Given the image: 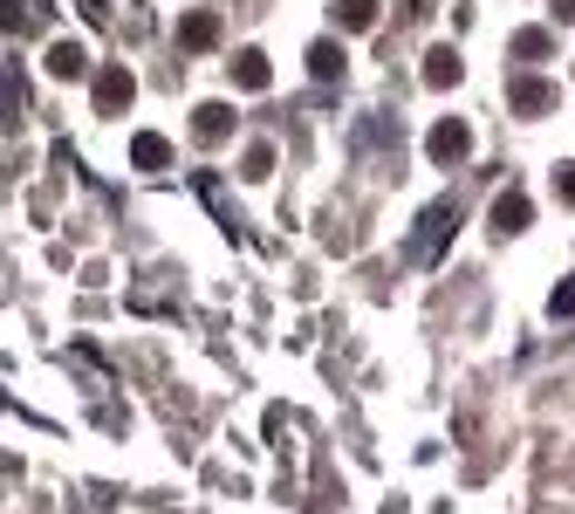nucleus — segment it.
<instances>
[{"mask_svg":"<svg viewBox=\"0 0 575 514\" xmlns=\"http://www.w3.org/2000/svg\"><path fill=\"white\" fill-rule=\"evenodd\" d=\"M452 226H460V200H432L425 206V220H418V233H411V261H438V241H445V233Z\"/></svg>","mask_w":575,"mask_h":514,"instance_id":"1","label":"nucleus"},{"mask_svg":"<svg viewBox=\"0 0 575 514\" xmlns=\"http://www.w3.org/2000/svg\"><path fill=\"white\" fill-rule=\"evenodd\" d=\"M425 151H432V165H460V158L473 151V131L460 124V117H438L432 138H425Z\"/></svg>","mask_w":575,"mask_h":514,"instance_id":"2","label":"nucleus"},{"mask_svg":"<svg viewBox=\"0 0 575 514\" xmlns=\"http://www.w3.org/2000/svg\"><path fill=\"white\" fill-rule=\"evenodd\" d=\"M131 97H138V75L123 69V62H110V69H97V110L103 117H117V110H131Z\"/></svg>","mask_w":575,"mask_h":514,"instance_id":"3","label":"nucleus"},{"mask_svg":"<svg viewBox=\"0 0 575 514\" xmlns=\"http://www.w3.org/2000/svg\"><path fill=\"white\" fill-rule=\"evenodd\" d=\"M507 103H514L521 117H548V110L562 103V90L542 83V75H514V83H507Z\"/></svg>","mask_w":575,"mask_h":514,"instance_id":"4","label":"nucleus"},{"mask_svg":"<svg viewBox=\"0 0 575 514\" xmlns=\"http://www.w3.org/2000/svg\"><path fill=\"white\" fill-rule=\"evenodd\" d=\"M179 49H192V56L220 49V14H213V8H192V14H179Z\"/></svg>","mask_w":575,"mask_h":514,"instance_id":"5","label":"nucleus"},{"mask_svg":"<svg viewBox=\"0 0 575 514\" xmlns=\"http://www.w3.org/2000/svg\"><path fill=\"white\" fill-rule=\"evenodd\" d=\"M41 62H49L56 83H82V75H90V49H82V42H49Z\"/></svg>","mask_w":575,"mask_h":514,"instance_id":"6","label":"nucleus"},{"mask_svg":"<svg viewBox=\"0 0 575 514\" xmlns=\"http://www.w3.org/2000/svg\"><path fill=\"white\" fill-rule=\"evenodd\" d=\"M192 138H199V144H226V138H233V110H226V103H199V110H192Z\"/></svg>","mask_w":575,"mask_h":514,"instance_id":"7","label":"nucleus"},{"mask_svg":"<svg viewBox=\"0 0 575 514\" xmlns=\"http://www.w3.org/2000/svg\"><path fill=\"white\" fill-rule=\"evenodd\" d=\"M460 75H466V62H460V49H452V42H438V49L425 56V90H452Z\"/></svg>","mask_w":575,"mask_h":514,"instance_id":"8","label":"nucleus"},{"mask_svg":"<svg viewBox=\"0 0 575 514\" xmlns=\"http://www.w3.org/2000/svg\"><path fill=\"white\" fill-rule=\"evenodd\" d=\"M527 220H534V206H527V192H501V200H493V233H527Z\"/></svg>","mask_w":575,"mask_h":514,"instance_id":"9","label":"nucleus"},{"mask_svg":"<svg viewBox=\"0 0 575 514\" xmlns=\"http://www.w3.org/2000/svg\"><path fill=\"white\" fill-rule=\"evenodd\" d=\"M131 165H138V172H164V165H172V144H164L158 131H138V138H131Z\"/></svg>","mask_w":575,"mask_h":514,"instance_id":"10","label":"nucleus"},{"mask_svg":"<svg viewBox=\"0 0 575 514\" xmlns=\"http://www.w3.org/2000/svg\"><path fill=\"white\" fill-rule=\"evenodd\" d=\"M233 83H240V90H268V83H274L268 56H261V49H240V56H233Z\"/></svg>","mask_w":575,"mask_h":514,"instance_id":"11","label":"nucleus"},{"mask_svg":"<svg viewBox=\"0 0 575 514\" xmlns=\"http://www.w3.org/2000/svg\"><path fill=\"white\" fill-rule=\"evenodd\" d=\"M336 28L370 34V28H377V0H336Z\"/></svg>","mask_w":575,"mask_h":514,"instance_id":"12","label":"nucleus"},{"mask_svg":"<svg viewBox=\"0 0 575 514\" xmlns=\"http://www.w3.org/2000/svg\"><path fill=\"white\" fill-rule=\"evenodd\" d=\"M309 75H315V83H336V75H343V49L336 42H309Z\"/></svg>","mask_w":575,"mask_h":514,"instance_id":"13","label":"nucleus"},{"mask_svg":"<svg viewBox=\"0 0 575 514\" xmlns=\"http://www.w3.org/2000/svg\"><path fill=\"white\" fill-rule=\"evenodd\" d=\"M514 56H521V62H548V56H555V34H548V28H521V34H514Z\"/></svg>","mask_w":575,"mask_h":514,"instance_id":"14","label":"nucleus"},{"mask_svg":"<svg viewBox=\"0 0 575 514\" xmlns=\"http://www.w3.org/2000/svg\"><path fill=\"white\" fill-rule=\"evenodd\" d=\"M274 172V144H246V158H240V179H268Z\"/></svg>","mask_w":575,"mask_h":514,"instance_id":"15","label":"nucleus"},{"mask_svg":"<svg viewBox=\"0 0 575 514\" xmlns=\"http://www.w3.org/2000/svg\"><path fill=\"white\" fill-rule=\"evenodd\" d=\"M548 315H575V274H568V282H555V295H548Z\"/></svg>","mask_w":575,"mask_h":514,"instance_id":"16","label":"nucleus"},{"mask_svg":"<svg viewBox=\"0 0 575 514\" xmlns=\"http://www.w3.org/2000/svg\"><path fill=\"white\" fill-rule=\"evenodd\" d=\"M555 200L575 206V158H568V165H555Z\"/></svg>","mask_w":575,"mask_h":514,"instance_id":"17","label":"nucleus"},{"mask_svg":"<svg viewBox=\"0 0 575 514\" xmlns=\"http://www.w3.org/2000/svg\"><path fill=\"white\" fill-rule=\"evenodd\" d=\"M548 21L555 28H575V0H548Z\"/></svg>","mask_w":575,"mask_h":514,"instance_id":"18","label":"nucleus"},{"mask_svg":"<svg viewBox=\"0 0 575 514\" xmlns=\"http://www.w3.org/2000/svg\"><path fill=\"white\" fill-rule=\"evenodd\" d=\"M21 28V8H14V0H0V34H14Z\"/></svg>","mask_w":575,"mask_h":514,"instance_id":"19","label":"nucleus"},{"mask_svg":"<svg viewBox=\"0 0 575 514\" xmlns=\"http://www.w3.org/2000/svg\"><path fill=\"white\" fill-rule=\"evenodd\" d=\"M82 14H90V21H103V14H110V0H82Z\"/></svg>","mask_w":575,"mask_h":514,"instance_id":"20","label":"nucleus"}]
</instances>
